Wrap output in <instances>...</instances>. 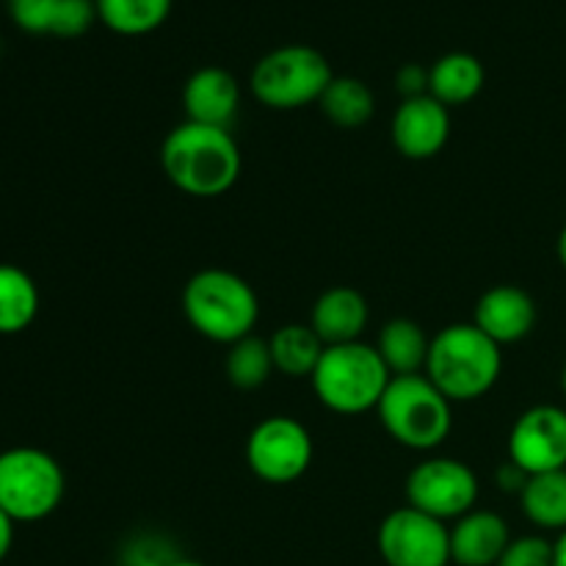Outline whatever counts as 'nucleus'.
<instances>
[{
    "label": "nucleus",
    "mask_w": 566,
    "mask_h": 566,
    "mask_svg": "<svg viewBox=\"0 0 566 566\" xmlns=\"http://www.w3.org/2000/svg\"><path fill=\"white\" fill-rule=\"evenodd\" d=\"M512 542L509 523L490 509H473L451 528V564L497 566Z\"/></svg>",
    "instance_id": "15"
},
{
    "label": "nucleus",
    "mask_w": 566,
    "mask_h": 566,
    "mask_svg": "<svg viewBox=\"0 0 566 566\" xmlns=\"http://www.w3.org/2000/svg\"><path fill=\"white\" fill-rule=\"evenodd\" d=\"M97 17V3L94 0H61L59 14L53 22V36L75 39L83 36L94 25Z\"/></svg>",
    "instance_id": "26"
},
{
    "label": "nucleus",
    "mask_w": 566,
    "mask_h": 566,
    "mask_svg": "<svg viewBox=\"0 0 566 566\" xmlns=\"http://www.w3.org/2000/svg\"><path fill=\"white\" fill-rule=\"evenodd\" d=\"M164 175L188 197L213 199L230 191L243 169L241 149L227 127L182 122L160 147Z\"/></svg>",
    "instance_id": "1"
},
{
    "label": "nucleus",
    "mask_w": 566,
    "mask_h": 566,
    "mask_svg": "<svg viewBox=\"0 0 566 566\" xmlns=\"http://www.w3.org/2000/svg\"><path fill=\"white\" fill-rule=\"evenodd\" d=\"M376 412L387 434L409 451H434L453 429L451 401L426 374L392 376Z\"/></svg>",
    "instance_id": "5"
},
{
    "label": "nucleus",
    "mask_w": 566,
    "mask_h": 566,
    "mask_svg": "<svg viewBox=\"0 0 566 566\" xmlns=\"http://www.w3.org/2000/svg\"><path fill=\"white\" fill-rule=\"evenodd\" d=\"M249 470L265 484H293L313 464V434L287 415H271L247 440Z\"/></svg>",
    "instance_id": "8"
},
{
    "label": "nucleus",
    "mask_w": 566,
    "mask_h": 566,
    "mask_svg": "<svg viewBox=\"0 0 566 566\" xmlns=\"http://www.w3.org/2000/svg\"><path fill=\"white\" fill-rule=\"evenodd\" d=\"M164 566H208V564L193 562V558H171V562H166Z\"/></svg>",
    "instance_id": "34"
},
{
    "label": "nucleus",
    "mask_w": 566,
    "mask_h": 566,
    "mask_svg": "<svg viewBox=\"0 0 566 566\" xmlns=\"http://www.w3.org/2000/svg\"><path fill=\"white\" fill-rule=\"evenodd\" d=\"M61 464L42 448H9L0 453V509L14 523H39L64 501Z\"/></svg>",
    "instance_id": "7"
},
{
    "label": "nucleus",
    "mask_w": 566,
    "mask_h": 566,
    "mask_svg": "<svg viewBox=\"0 0 566 566\" xmlns=\"http://www.w3.org/2000/svg\"><path fill=\"white\" fill-rule=\"evenodd\" d=\"M497 566H553V542L539 534L517 536L509 542Z\"/></svg>",
    "instance_id": "27"
},
{
    "label": "nucleus",
    "mask_w": 566,
    "mask_h": 566,
    "mask_svg": "<svg viewBox=\"0 0 566 566\" xmlns=\"http://www.w3.org/2000/svg\"><path fill=\"white\" fill-rule=\"evenodd\" d=\"M429 346L431 337H426L423 326L412 318L387 321L376 340V352L392 376H412L426 370Z\"/></svg>",
    "instance_id": "18"
},
{
    "label": "nucleus",
    "mask_w": 566,
    "mask_h": 566,
    "mask_svg": "<svg viewBox=\"0 0 566 566\" xmlns=\"http://www.w3.org/2000/svg\"><path fill=\"white\" fill-rule=\"evenodd\" d=\"M392 374L376 346L343 343L326 346L318 368L310 376L318 401L337 415H365L379 407Z\"/></svg>",
    "instance_id": "4"
},
{
    "label": "nucleus",
    "mask_w": 566,
    "mask_h": 566,
    "mask_svg": "<svg viewBox=\"0 0 566 566\" xmlns=\"http://www.w3.org/2000/svg\"><path fill=\"white\" fill-rule=\"evenodd\" d=\"M503 352L479 326L451 324L431 337L423 374L451 403L479 401L497 385Z\"/></svg>",
    "instance_id": "2"
},
{
    "label": "nucleus",
    "mask_w": 566,
    "mask_h": 566,
    "mask_svg": "<svg viewBox=\"0 0 566 566\" xmlns=\"http://www.w3.org/2000/svg\"><path fill=\"white\" fill-rule=\"evenodd\" d=\"M509 462L528 475L566 470V409L556 403L525 409L509 431Z\"/></svg>",
    "instance_id": "11"
},
{
    "label": "nucleus",
    "mask_w": 566,
    "mask_h": 566,
    "mask_svg": "<svg viewBox=\"0 0 566 566\" xmlns=\"http://www.w3.org/2000/svg\"><path fill=\"white\" fill-rule=\"evenodd\" d=\"M528 479H531V475L525 473L523 468H517V464H514V462L501 464V468H497V473H495L497 486H501L503 492H517V495L525 490Z\"/></svg>",
    "instance_id": "29"
},
{
    "label": "nucleus",
    "mask_w": 566,
    "mask_h": 566,
    "mask_svg": "<svg viewBox=\"0 0 566 566\" xmlns=\"http://www.w3.org/2000/svg\"><path fill=\"white\" fill-rule=\"evenodd\" d=\"M479 479L470 464L451 457H431L420 462L407 479V506L431 517L453 520L473 512L479 503Z\"/></svg>",
    "instance_id": "9"
},
{
    "label": "nucleus",
    "mask_w": 566,
    "mask_h": 566,
    "mask_svg": "<svg viewBox=\"0 0 566 566\" xmlns=\"http://www.w3.org/2000/svg\"><path fill=\"white\" fill-rule=\"evenodd\" d=\"M562 390H564V396H566V365H564V374H562Z\"/></svg>",
    "instance_id": "35"
},
{
    "label": "nucleus",
    "mask_w": 566,
    "mask_h": 566,
    "mask_svg": "<svg viewBox=\"0 0 566 566\" xmlns=\"http://www.w3.org/2000/svg\"><path fill=\"white\" fill-rule=\"evenodd\" d=\"M182 108H186L188 122L230 127L238 108H241V86H238L232 72L221 70V66H202L186 81Z\"/></svg>",
    "instance_id": "14"
},
{
    "label": "nucleus",
    "mask_w": 566,
    "mask_h": 566,
    "mask_svg": "<svg viewBox=\"0 0 566 566\" xmlns=\"http://www.w3.org/2000/svg\"><path fill=\"white\" fill-rule=\"evenodd\" d=\"M523 514L542 531H566V470L531 475L525 490L520 492Z\"/></svg>",
    "instance_id": "21"
},
{
    "label": "nucleus",
    "mask_w": 566,
    "mask_h": 566,
    "mask_svg": "<svg viewBox=\"0 0 566 566\" xmlns=\"http://www.w3.org/2000/svg\"><path fill=\"white\" fill-rule=\"evenodd\" d=\"M484 64L473 53H448L429 66V94L442 105H464L484 88Z\"/></svg>",
    "instance_id": "17"
},
{
    "label": "nucleus",
    "mask_w": 566,
    "mask_h": 566,
    "mask_svg": "<svg viewBox=\"0 0 566 566\" xmlns=\"http://www.w3.org/2000/svg\"><path fill=\"white\" fill-rule=\"evenodd\" d=\"M536 302L520 285H495L475 302L473 324L497 346H512L534 332Z\"/></svg>",
    "instance_id": "13"
},
{
    "label": "nucleus",
    "mask_w": 566,
    "mask_h": 566,
    "mask_svg": "<svg viewBox=\"0 0 566 566\" xmlns=\"http://www.w3.org/2000/svg\"><path fill=\"white\" fill-rule=\"evenodd\" d=\"M97 17L119 36H144L169 20L175 0H94Z\"/></svg>",
    "instance_id": "23"
},
{
    "label": "nucleus",
    "mask_w": 566,
    "mask_h": 566,
    "mask_svg": "<svg viewBox=\"0 0 566 566\" xmlns=\"http://www.w3.org/2000/svg\"><path fill=\"white\" fill-rule=\"evenodd\" d=\"M39 315V287L20 265L0 263V335H20Z\"/></svg>",
    "instance_id": "20"
},
{
    "label": "nucleus",
    "mask_w": 566,
    "mask_h": 566,
    "mask_svg": "<svg viewBox=\"0 0 566 566\" xmlns=\"http://www.w3.org/2000/svg\"><path fill=\"white\" fill-rule=\"evenodd\" d=\"M396 86L403 94V99L423 97V94H429V70L420 64H403L396 72Z\"/></svg>",
    "instance_id": "28"
},
{
    "label": "nucleus",
    "mask_w": 566,
    "mask_h": 566,
    "mask_svg": "<svg viewBox=\"0 0 566 566\" xmlns=\"http://www.w3.org/2000/svg\"><path fill=\"white\" fill-rule=\"evenodd\" d=\"M171 558H153V556H133L130 562H125V566H164Z\"/></svg>",
    "instance_id": "32"
},
{
    "label": "nucleus",
    "mask_w": 566,
    "mask_h": 566,
    "mask_svg": "<svg viewBox=\"0 0 566 566\" xmlns=\"http://www.w3.org/2000/svg\"><path fill=\"white\" fill-rule=\"evenodd\" d=\"M392 144L409 160H429L446 149L451 138V114L448 105L431 94L403 99L392 116Z\"/></svg>",
    "instance_id": "12"
},
{
    "label": "nucleus",
    "mask_w": 566,
    "mask_h": 566,
    "mask_svg": "<svg viewBox=\"0 0 566 566\" xmlns=\"http://www.w3.org/2000/svg\"><path fill=\"white\" fill-rule=\"evenodd\" d=\"M332 77V66L321 50L310 44H285L265 53L254 64L249 88L265 108L296 111L318 103Z\"/></svg>",
    "instance_id": "6"
},
{
    "label": "nucleus",
    "mask_w": 566,
    "mask_h": 566,
    "mask_svg": "<svg viewBox=\"0 0 566 566\" xmlns=\"http://www.w3.org/2000/svg\"><path fill=\"white\" fill-rule=\"evenodd\" d=\"M556 252H558V263L566 269V224L562 227V232H558V243H556Z\"/></svg>",
    "instance_id": "33"
},
{
    "label": "nucleus",
    "mask_w": 566,
    "mask_h": 566,
    "mask_svg": "<svg viewBox=\"0 0 566 566\" xmlns=\"http://www.w3.org/2000/svg\"><path fill=\"white\" fill-rule=\"evenodd\" d=\"M553 566H566V531L553 542Z\"/></svg>",
    "instance_id": "31"
},
{
    "label": "nucleus",
    "mask_w": 566,
    "mask_h": 566,
    "mask_svg": "<svg viewBox=\"0 0 566 566\" xmlns=\"http://www.w3.org/2000/svg\"><path fill=\"white\" fill-rule=\"evenodd\" d=\"M379 553L387 566H448L451 528L412 506L396 509L379 525Z\"/></svg>",
    "instance_id": "10"
},
{
    "label": "nucleus",
    "mask_w": 566,
    "mask_h": 566,
    "mask_svg": "<svg viewBox=\"0 0 566 566\" xmlns=\"http://www.w3.org/2000/svg\"><path fill=\"white\" fill-rule=\"evenodd\" d=\"M368 318L370 310L363 293L354 287H329L313 304L310 326L324 340V346H343L363 337V332L368 329Z\"/></svg>",
    "instance_id": "16"
},
{
    "label": "nucleus",
    "mask_w": 566,
    "mask_h": 566,
    "mask_svg": "<svg viewBox=\"0 0 566 566\" xmlns=\"http://www.w3.org/2000/svg\"><path fill=\"white\" fill-rule=\"evenodd\" d=\"M274 368L291 379H310L326 346L310 324H285L269 337Z\"/></svg>",
    "instance_id": "19"
},
{
    "label": "nucleus",
    "mask_w": 566,
    "mask_h": 566,
    "mask_svg": "<svg viewBox=\"0 0 566 566\" xmlns=\"http://www.w3.org/2000/svg\"><path fill=\"white\" fill-rule=\"evenodd\" d=\"M14 520L0 509V562H6V556L11 553V545H14Z\"/></svg>",
    "instance_id": "30"
},
{
    "label": "nucleus",
    "mask_w": 566,
    "mask_h": 566,
    "mask_svg": "<svg viewBox=\"0 0 566 566\" xmlns=\"http://www.w3.org/2000/svg\"><path fill=\"white\" fill-rule=\"evenodd\" d=\"M321 111L332 125L343 127V130H357V127L368 125V119L376 111V97L359 77H332L326 86L324 97L318 99Z\"/></svg>",
    "instance_id": "22"
},
{
    "label": "nucleus",
    "mask_w": 566,
    "mask_h": 566,
    "mask_svg": "<svg viewBox=\"0 0 566 566\" xmlns=\"http://www.w3.org/2000/svg\"><path fill=\"white\" fill-rule=\"evenodd\" d=\"M227 379L238 390H258L274 374V357H271L269 340L258 335H249L243 340L232 343L227 352Z\"/></svg>",
    "instance_id": "24"
},
{
    "label": "nucleus",
    "mask_w": 566,
    "mask_h": 566,
    "mask_svg": "<svg viewBox=\"0 0 566 566\" xmlns=\"http://www.w3.org/2000/svg\"><path fill=\"white\" fill-rule=\"evenodd\" d=\"M182 313L197 335L232 346L254 335L260 302L254 287L235 271L202 269L182 287Z\"/></svg>",
    "instance_id": "3"
},
{
    "label": "nucleus",
    "mask_w": 566,
    "mask_h": 566,
    "mask_svg": "<svg viewBox=\"0 0 566 566\" xmlns=\"http://www.w3.org/2000/svg\"><path fill=\"white\" fill-rule=\"evenodd\" d=\"M61 0H9V14L22 31L53 33Z\"/></svg>",
    "instance_id": "25"
}]
</instances>
